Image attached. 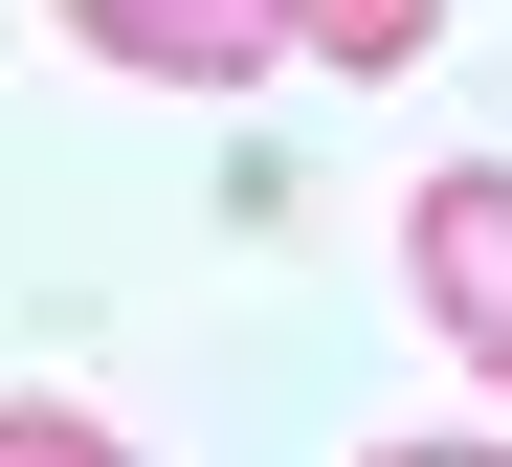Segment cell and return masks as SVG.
I'll return each mask as SVG.
<instances>
[{"mask_svg": "<svg viewBox=\"0 0 512 467\" xmlns=\"http://www.w3.org/2000/svg\"><path fill=\"white\" fill-rule=\"evenodd\" d=\"M0 467H134V445H112L90 401H0Z\"/></svg>", "mask_w": 512, "mask_h": 467, "instance_id": "3957f363", "label": "cell"}, {"mask_svg": "<svg viewBox=\"0 0 512 467\" xmlns=\"http://www.w3.org/2000/svg\"><path fill=\"white\" fill-rule=\"evenodd\" d=\"M401 290H423V334H446L468 379H512V156H446L401 201Z\"/></svg>", "mask_w": 512, "mask_h": 467, "instance_id": "6da1fadb", "label": "cell"}, {"mask_svg": "<svg viewBox=\"0 0 512 467\" xmlns=\"http://www.w3.org/2000/svg\"><path fill=\"white\" fill-rule=\"evenodd\" d=\"M357 467H512V445H357Z\"/></svg>", "mask_w": 512, "mask_h": 467, "instance_id": "277c9868", "label": "cell"}, {"mask_svg": "<svg viewBox=\"0 0 512 467\" xmlns=\"http://www.w3.org/2000/svg\"><path fill=\"white\" fill-rule=\"evenodd\" d=\"M67 23H90V67H156V89H245L312 45V23H245V0H67Z\"/></svg>", "mask_w": 512, "mask_h": 467, "instance_id": "7a4b0ae2", "label": "cell"}]
</instances>
